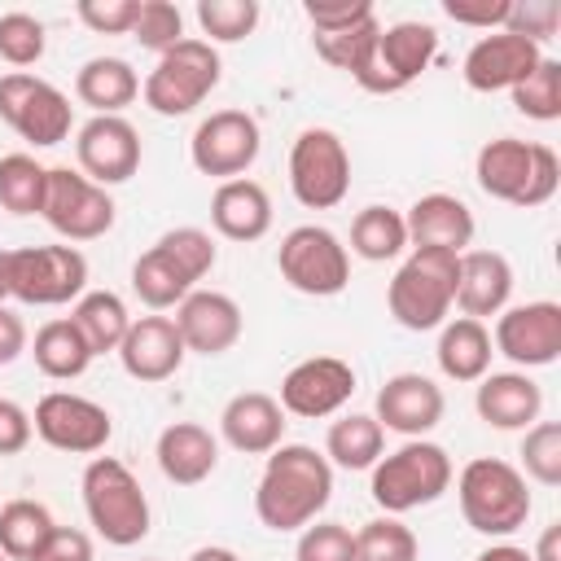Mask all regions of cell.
<instances>
[{
    "instance_id": "6da1fadb",
    "label": "cell",
    "mask_w": 561,
    "mask_h": 561,
    "mask_svg": "<svg viewBox=\"0 0 561 561\" xmlns=\"http://www.w3.org/2000/svg\"><path fill=\"white\" fill-rule=\"evenodd\" d=\"M333 500V465L307 443H280L254 486V513L267 530L289 535L311 526Z\"/></svg>"
},
{
    "instance_id": "7a4b0ae2",
    "label": "cell",
    "mask_w": 561,
    "mask_h": 561,
    "mask_svg": "<svg viewBox=\"0 0 561 561\" xmlns=\"http://www.w3.org/2000/svg\"><path fill=\"white\" fill-rule=\"evenodd\" d=\"M473 180L486 197L508 202L517 210H535L552 202L561 184V162L552 145L539 140H517V136H495L478 149L473 158Z\"/></svg>"
},
{
    "instance_id": "3957f363",
    "label": "cell",
    "mask_w": 561,
    "mask_h": 561,
    "mask_svg": "<svg viewBox=\"0 0 561 561\" xmlns=\"http://www.w3.org/2000/svg\"><path fill=\"white\" fill-rule=\"evenodd\" d=\"M456 500L465 522L486 539H508L530 517V486L517 465L500 456H478L456 473Z\"/></svg>"
},
{
    "instance_id": "277c9868",
    "label": "cell",
    "mask_w": 561,
    "mask_h": 561,
    "mask_svg": "<svg viewBox=\"0 0 561 561\" xmlns=\"http://www.w3.org/2000/svg\"><path fill=\"white\" fill-rule=\"evenodd\" d=\"M79 491H83L88 526L105 543L131 548L149 535V495L118 456H92L79 478Z\"/></svg>"
},
{
    "instance_id": "5b68a950",
    "label": "cell",
    "mask_w": 561,
    "mask_h": 561,
    "mask_svg": "<svg viewBox=\"0 0 561 561\" xmlns=\"http://www.w3.org/2000/svg\"><path fill=\"white\" fill-rule=\"evenodd\" d=\"M456 469H451V456L447 447L430 443V438H408L399 451H386L377 465H373V504L390 517L399 513H412L421 504H434L447 495Z\"/></svg>"
},
{
    "instance_id": "8992f818",
    "label": "cell",
    "mask_w": 561,
    "mask_h": 561,
    "mask_svg": "<svg viewBox=\"0 0 561 561\" xmlns=\"http://www.w3.org/2000/svg\"><path fill=\"white\" fill-rule=\"evenodd\" d=\"M456 263L460 254H447V250H412L386 285V307L394 324L412 333L443 329L456 302Z\"/></svg>"
},
{
    "instance_id": "52a82bcc",
    "label": "cell",
    "mask_w": 561,
    "mask_h": 561,
    "mask_svg": "<svg viewBox=\"0 0 561 561\" xmlns=\"http://www.w3.org/2000/svg\"><path fill=\"white\" fill-rule=\"evenodd\" d=\"M219 53L215 44L197 39V35H184L175 48H167L158 57V66L145 75L140 83V96L153 114L162 118H180V114H193L215 88H219Z\"/></svg>"
},
{
    "instance_id": "ba28073f",
    "label": "cell",
    "mask_w": 561,
    "mask_h": 561,
    "mask_svg": "<svg viewBox=\"0 0 561 561\" xmlns=\"http://www.w3.org/2000/svg\"><path fill=\"white\" fill-rule=\"evenodd\" d=\"M289 188L307 210H333L351 193V153L333 127H302L289 145Z\"/></svg>"
},
{
    "instance_id": "9c48e42d",
    "label": "cell",
    "mask_w": 561,
    "mask_h": 561,
    "mask_svg": "<svg viewBox=\"0 0 561 561\" xmlns=\"http://www.w3.org/2000/svg\"><path fill=\"white\" fill-rule=\"evenodd\" d=\"M276 267L280 280L307 298H333L346 289L351 280V254L342 245V237L324 224H298L280 237L276 250Z\"/></svg>"
},
{
    "instance_id": "30bf717a",
    "label": "cell",
    "mask_w": 561,
    "mask_h": 561,
    "mask_svg": "<svg viewBox=\"0 0 561 561\" xmlns=\"http://www.w3.org/2000/svg\"><path fill=\"white\" fill-rule=\"evenodd\" d=\"M0 118L35 149H53L70 136L75 110L57 83H48L31 70H9V75H0Z\"/></svg>"
},
{
    "instance_id": "8fae6325",
    "label": "cell",
    "mask_w": 561,
    "mask_h": 561,
    "mask_svg": "<svg viewBox=\"0 0 561 561\" xmlns=\"http://www.w3.org/2000/svg\"><path fill=\"white\" fill-rule=\"evenodd\" d=\"M44 224L66 241H96L114 228V197L110 188L92 184L83 171L48 167V193H44Z\"/></svg>"
},
{
    "instance_id": "7c38bea8",
    "label": "cell",
    "mask_w": 561,
    "mask_h": 561,
    "mask_svg": "<svg viewBox=\"0 0 561 561\" xmlns=\"http://www.w3.org/2000/svg\"><path fill=\"white\" fill-rule=\"evenodd\" d=\"M434 57H438V31L430 22H394V26H381L373 61L355 75V83L373 96H390L412 88Z\"/></svg>"
},
{
    "instance_id": "4fadbf2b",
    "label": "cell",
    "mask_w": 561,
    "mask_h": 561,
    "mask_svg": "<svg viewBox=\"0 0 561 561\" xmlns=\"http://www.w3.org/2000/svg\"><path fill=\"white\" fill-rule=\"evenodd\" d=\"M88 294V259L75 245L13 250V298L26 307H61Z\"/></svg>"
},
{
    "instance_id": "5bb4252c",
    "label": "cell",
    "mask_w": 561,
    "mask_h": 561,
    "mask_svg": "<svg viewBox=\"0 0 561 561\" xmlns=\"http://www.w3.org/2000/svg\"><path fill=\"white\" fill-rule=\"evenodd\" d=\"M263 149V131H259V118L245 114V110H215L206 114L197 127H193V140H188V158L202 175H215L219 184L224 180H241L254 158Z\"/></svg>"
},
{
    "instance_id": "9a60e30c",
    "label": "cell",
    "mask_w": 561,
    "mask_h": 561,
    "mask_svg": "<svg viewBox=\"0 0 561 561\" xmlns=\"http://www.w3.org/2000/svg\"><path fill=\"white\" fill-rule=\"evenodd\" d=\"M31 430L53 451L96 456L114 438V416L96 399H83V394H70V390H48L31 412Z\"/></svg>"
},
{
    "instance_id": "2e32d148",
    "label": "cell",
    "mask_w": 561,
    "mask_h": 561,
    "mask_svg": "<svg viewBox=\"0 0 561 561\" xmlns=\"http://www.w3.org/2000/svg\"><path fill=\"white\" fill-rule=\"evenodd\" d=\"M491 346H495V355L513 359L522 373L557 364V355H561V302L539 298V302L504 307L495 316Z\"/></svg>"
},
{
    "instance_id": "e0dca14e",
    "label": "cell",
    "mask_w": 561,
    "mask_h": 561,
    "mask_svg": "<svg viewBox=\"0 0 561 561\" xmlns=\"http://www.w3.org/2000/svg\"><path fill=\"white\" fill-rule=\"evenodd\" d=\"M351 394H355V368L337 355H311L280 377L276 403L285 408V416L320 421V416L342 412L351 403Z\"/></svg>"
},
{
    "instance_id": "ac0fdd59",
    "label": "cell",
    "mask_w": 561,
    "mask_h": 561,
    "mask_svg": "<svg viewBox=\"0 0 561 561\" xmlns=\"http://www.w3.org/2000/svg\"><path fill=\"white\" fill-rule=\"evenodd\" d=\"M75 158L92 184H127L140 171V131L123 114H92L75 136Z\"/></svg>"
},
{
    "instance_id": "d6986e66",
    "label": "cell",
    "mask_w": 561,
    "mask_h": 561,
    "mask_svg": "<svg viewBox=\"0 0 561 561\" xmlns=\"http://www.w3.org/2000/svg\"><path fill=\"white\" fill-rule=\"evenodd\" d=\"M447 412L443 386H434L425 373H394L386 377V386L377 390V425L403 438H425Z\"/></svg>"
},
{
    "instance_id": "ffe728a7",
    "label": "cell",
    "mask_w": 561,
    "mask_h": 561,
    "mask_svg": "<svg viewBox=\"0 0 561 561\" xmlns=\"http://www.w3.org/2000/svg\"><path fill=\"white\" fill-rule=\"evenodd\" d=\"M539 61H543L539 44H530L522 35H508V31H495V35H482L465 53L460 75L473 92H513Z\"/></svg>"
},
{
    "instance_id": "44dd1931",
    "label": "cell",
    "mask_w": 561,
    "mask_h": 561,
    "mask_svg": "<svg viewBox=\"0 0 561 561\" xmlns=\"http://www.w3.org/2000/svg\"><path fill=\"white\" fill-rule=\"evenodd\" d=\"M175 329L184 337V351L193 355H224L241 342V307L237 298L219 294V289H193L180 307H175Z\"/></svg>"
},
{
    "instance_id": "7402d4cb",
    "label": "cell",
    "mask_w": 561,
    "mask_h": 561,
    "mask_svg": "<svg viewBox=\"0 0 561 561\" xmlns=\"http://www.w3.org/2000/svg\"><path fill=\"white\" fill-rule=\"evenodd\" d=\"M184 355L188 351H184V337H180L171 316H140V320H131V329H127V337L118 346L123 373L145 381V386H158V381L175 377Z\"/></svg>"
},
{
    "instance_id": "603a6c76",
    "label": "cell",
    "mask_w": 561,
    "mask_h": 561,
    "mask_svg": "<svg viewBox=\"0 0 561 561\" xmlns=\"http://www.w3.org/2000/svg\"><path fill=\"white\" fill-rule=\"evenodd\" d=\"M408 224V245L412 250H447V254H465L473 245V210L456 197V193H425L408 206L403 215Z\"/></svg>"
},
{
    "instance_id": "cb8c5ba5",
    "label": "cell",
    "mask_w": 561,
    "mask_h": 561,
    "mask_svg": "<svg viewBox=\"0 0 561 561\" xmlns=\"http://www.w3.org/2000/svg\"><path fill=\"white\" fill-rule=\"evenodd\" d=\"M285 408L263 390H241L219 412V434L241 456H267L285 443Z\"/></svg>"
},
{
    "instance_id": "d4e9b609",
    "label": "cell",
    "mask_w": 561,
    "mask_h": 561,
    "mask_svg": "<svg viewBox=\"0 0 561 561\" xmlns=\"http://www.w3.org/2000/svg\"><path fill=\"white\" fill-rule=\"evenodd\" d=\"M513 298V263L500 250H465L456 263V302L460 316L486 320L500 316Z\"/></svg>"
},
{
    "instance_id": "484cf974",
    "label": "cell",
    "mask_w": 561,
    "mask_h": 561,
    "mask_svg": "<svg viewBox=\"0 0 561 561\" xmlns=\"http://www.w3.org/2000/svg\"><path fill=\"white\" fill-rule=\"evenodd\" d=\"M473 408L491 430H530L543 412V390L530 373H486L473 390Z\"/></svg>"
},
{
    "instance_id": "4316f807",
    "label": "cell",
    "mask_w": 561,
    "mask_h": 561,
    "mask_svg": "<svg viewBox=\"0 0 561 561\" xmlns=\"http://www.w3.org/2000/svg\"><path fill=\"white\" fill-rule=\"evenodd\" d=\"M153 456H158V469H162L167 482H175V486H197V482H206V478L215 473V465H219V438H215L206 425H197V421H175V425H167V430L158 434Z\"/></svg>"
},
{
    "instance_id": "83f0119b",
    "label": "cell",
    "mask_w": 561,
    "mask_h": 561,
    "mask_svg": "<svg viewBox=\"0 0 561 561\" xmlns=\"http://www.w3.org/2000/svg\"><path fill=\"white\" fill-rule=\"evenodd\" d=\"M210 224L228 241H259L272 228V197L259 180H224L210 197Z\"/></svg>"
},
{
    "instance_id": "f1b7e54d",
    "label": "cell",
    "mask_w": 561,
    "mask_h": 561,
    "mask_svg": "<svg viewBox=\"0 0 561 561\" xmlns=\"http://www.w3.org/2000/svg\"><path fill=\"white\" fill-rule=\"evenodd\" d=\"M491 355H495V346H491V329L482 320H469V316L443 320L434 359L447 381H482L491 373Z\"/></svg>"
},
{
    "instance_id": "f546056e",
    "label": "cell",
    "mask_w": 561,
    "mask_h": 561,
    "mask_svg": "<svg viewBox=\"0 0 561 561\" xmlns=\"http://www.w3.org/2000/svg\"><path fill=\"white\" fill-rule=\"evenodd\" d=\"M75 96L92 114H123L140 96V75L123 57H88L75 75Z\"/></svg>"
},
{
    "instance_id": "4dcf8cb0",
    "label": "cell",
    "mask_w": 561,
    "mask_h": 561,
    "mask_svg": "<svg viewBox=\"0 0 561 561\" xmlns=\"http://www.w3.org/2000/svg\"><path fill=\"white\" fill-rule=\"evenodd\" d=\"M31 355H35V368H39L44 377H53V381H75V377H83L88 364L96 359L70 316H57V320L39 324V329H35V342H31Z\"/></svg>"
},
{
    "instance_id": "1f68e13d",
    "label": "cell",
    "mask_w": 561,
    "mask_h": 561,
    "mask_svg": "<svg viewBox=\"0 0 561 561\" xmlns=\"http://www.w3.org/2000/svg\"><path fill=\"white\" fill-rule=\"evenodd\" d=\"M70 320L83 333V342L92 346V355H110V351L118 355V346L131 329V311L114 289H88L83 298H75Z\"/></svg>"
},
{
    "instance_id": "d6a6232c",
    "label": "cell",
    "mask_w": 561,
    "mask_h": 561,
    "mask_svg": "<svg viewBox=\"0 0 561 561\" xmlns=\"http://www.w3.org/2000/svg\"><path fill=\"white\" fill-rule=\"evenodd\" d=\"M386 456V430L368 412H346L324 434V460L337 469H373Z\"/></svg>"
},
{
    "instance_id": "836d02e7",
    "label": "cell",
    "mask_w": 561,
    "mask_h": 561,
    "mask_svg": "<svg viewBox=\"0 0 561 561\" xmlns=\"http://www.w3.org/2000/svg\"><path fill=\"white\" fill-rule=\"evenodd\" d=\"M131 289L136 298L149 307V311H167V307H180L197 285L175 267V259L153 241L136 263H131Z\"/></svg>"
},
{
    "instance_id": "e575fe53",
    "label": "cell",
    "mask_w": 561,
    "mask_h": 561,
    "mask_svg": "<svg viewBox=\"0 0 561 561\" xmlns=\"http://www.w3.org/2000/svg\"><path fill=\"white\" fill-rule=\"evenodd\" d=\"M351 250L368 263H386V259H399L408 250V224L394 206H364L355 219H351Z\"/></svg>"
},
{
    "instance_id": "d590c367",
    "label": "cell",
    "mask_w": 561,
    "mask_h": 561,
    "mask_svg": "<svg viewBox=\"0 0 561 561\" xmlns=\"http://www.w3.org/2000/svg\"><path fill=\"white\" fill-rule=\"evenodd\" d=\"M53 513L39 500H9L0 504V552L9 561H31L39 543L53 535Z\"/></svg>"
},
{
    "instance_id": "8d00e7d4",
    "label": "cell",
    "mask_w": 561,
    "mask_h": 561,
    "mask_svg": "<svg viewBox=\"0 0 561 561\" xmlns=\"http://www.w3.org/2000/svg\"><path fill=\"white\" fill-rule=\"evenodd\" d=\"M48 193V167L31 153H4L0 158V206L9 215H39Z\"/></svg>"
},
{
    "instance_id": "74e56055",
    "label": "cell",
    "mask_w": 561,
    "mask_h": 561,
    "mask_svg": "<svg viewBox=\"0 0 561 561\" xmlns=\"http://www.w3.org/2000/svg\"><path fill=\"white\" fill-rule=\"evenodd\" d=\"M259 18V0H197V26L206 44H241L245 35H254Z\"/></svg>"
},
{
    "instance_id": "f35d334b",
    "label": "cell",
    "mask_w": 561,
    "mask_h": 561,
    "mask_svg": "<svg viewBox=\"0 0 561 561\" xmlns=\"http://www.w3.org/2000/svg\"><path fill=\"white\" fill-rule=\"evenodd\" d=\"M421 543L399 517H373L355 530V561H416Z\"/></svg>"
},
{
    "instance_id": "ab89813d",
    "label": "cell",
    "mask_w": 561,
    "mask_h": 561,
    "mask_svg": "<svg viewBox=\"0 0 561 561\" xmlns=\"http://www.w3.org/2000/svg\"><path fill=\"white\" fill-rule=\"evenodd\" d=\"M513 105H517V114H526L535 123H557L561 118V61L557 57H543L513 88Z\"/></svg>"
},
{
    "instance_id": "60d3db41",
    "label": "cell",
    "mask_w": 561,
    "mask_h": 561,
    "mask_svg": "<svg viewBox=\"0 0 561 561\" xmlns=\"http://www.w3.org/2000/svg\"><path fill=\"white\" fill-rule=\"evenodd\" d=\"M377 35H381V22L368 18V22H359V26H351V31H337V35H311V44H316V53H320L333 70H346V75L355 79V75L373 61Z\"/></svg>"
},
{
    "instance_id": "b9f144b4",
    "label": "cell",
    "mask_w": 561,
    "mask_h": 561,
    "mask_svg": "<svg viewBox=\"0 0 561 561\" xmlns=\"http://www.w3.org/2000/svg\"><path fill=\"white\" fill-rule=\"evenodd\" d=\"M522 478L539 486H561V425L535 421L522 438Z\"/></svg>"
},
{
    "instance_id": "7bdbcfd3",
    "label": "cell",
    "mask_w": 561,
    "mask_h": 561,
    "mask_svg": "<svg viewBox=\"0 0 561 561\" xmlns=\"http://www.w3.org/2000/svg\"><path fill=\"white\" fill-rule=\"evenodd\" d=\"M48 48V35H44V22L35 13H0V57L13 66V70H26L44 57Z\"/></svg>"
},
{
    "instance_id": "ee69618b",
    "label": "cell",
    "mask_w": 561,
    "mask_h": 561,
    "mask_svg": "<svg viewBox=\"0 0 561 561\" xmlns=\"http://www.w3.org/2000/svg\"><path fill=\"white\" fill-rule=\"evenodd\" d=\"M131 39L140 48L158 53V57L167 48H175L184 39V13H180V4H171V0H140V13L131 22Z\"/></svg>"
},
{
    "instance_id": "f6af8a7d",
    "label": "cell",
    "mask_w": 561,
    "mask_h": 561,
    "mask_svg": "<svg viewBox=\"0 0 561 561\" xmlns=\"http://www.w3.org/2000/svg\"><path fill=\"white\" fill-rule=\"evenodd\" d=\"M158 245L175 259V267L197 285L210 267H215V259H219V250H215V237L206 232V228H193V224H184V228H171V232H162L158 237Z\"/></svg>"
},
{
    "instance_id": "bcb514c9",
    "label": "cell",
    "mask_w": 561,
    "mask_h": 561,
    "mask_svg": "<svg viewBox=\"0 0 561 561\" xmlns=\"http://www.w3.org/2000/svg\"><path fill=\"white\" fill-rule=\"evenodd\" d=\"M294 561H355V530L342 522H311L298 530Z\"/></svg>"
},
{
    "instance_id": "7dc6e473",
    "label": "cell",
    "mask_w": 561,
    "mask_h": 561,
    "mask_svg": "<svg viewBox=\"0 0 561 561\" xmlns=\"http://www.w3.org/2000/svg\"><path fill=\"white\" fill-rule=\"evenodd\" d=\"M561 26V4L557 0H508V13H504V26L508 35H522L530 44H548Z\"/></svg>"
},
{
    "instance_id": "c3c4849f",
    "label": "cell",
    "mask_w": 561,
    "mask_h": 561,
    "mask_svg": "<svg viewBox=\"0 0 561 561\" xmlns=\"http://www.w3.org/2000/svg\"><path fill=\"white\" fill-rule=\"evenodd\" d=\"M302 13L311 22V35H337V31H351L368 18H377V9L368 0H307Z\"/></svg>"
},
{
    "instance_id": "681fc988",
    "label": "cell",
    "mask_w": 561,
    "mask_h": 561,
    "mask_svg": "<svg viewBox=\"0 0 561 561\" xmlns=\"http://www.w3.org/2000/svg\"><path fill=\"white\" fill-rule=\"evenodd\" d=\"M79 22L96 35H131L140 0H79Z\"/></svg>"
},
{
    "instance_id": "f907efd6",
    "label": "cell",
    "mask_w": 561,
    "mask_h": 561,
    "mask_svg": "<svg viewBox=\"0 0 561 561\" xmlns=\"http://www.w3.org/2000/svg\"><path fill=\"white\" fill-rule=\"evenodd\" d=\"M31 561H96V552H92L88 530H79V526H53V535L39 543V552Z\"/></svg>"
},
{
    "instance_id": "816d5d0a",
    "label": "cell",
    "mask_w": 561,
    "mask_h": 561,
    "mask_svg": "<svg viewBox=\"0 0 561 561\" xmlns=\"http://www.w3.org/2000/svg\"><path fill=\"white\" fill-rule=\"evenodd\" d=\"M443 13L460 26H478V31H491V26H504V13H508V0H443Z\"/></svg>"
},
{
    "instance_id": "f5cc1de1",
    "label": "cell",
    "mask_w": 561,
    "mask_h": 561,
    "mask_svg": "<svg viewBox=\"0 0 561 561\" xmlns=\"http://www.w3.org/2000/svg\"><path fill=\"white\" fill-rule=\"evenodd\" d=\"M31 412L18 408L13 399H0V456H18L31 443Z\"/></svg>"
},
{
    "instance_id": "db71d44e",
    "label": "cell",
    "mask_w": 561,
    "mask_h": 561,
    "mask_svg": "<svg viewBox=\"0 0 561 561\" xmlns=\"http://www.w3.org/2000/svg\"><path fill=\"white\" fill-rule=\"evenodd\" d=\"M22 351H26V324H22V316H18V311L0 307V368H4V364H13Z\"/></svg>"
},
{
    "instance_id": "11a10c76",
    "label": "cell",
    "mask_w": 561,
    "mask_h": 561,
    "mask_svg": "<svg viewBox=\"0 0 561 561\" xmlns=\"http://www.w3.org/2000/svg\"><path fill=\"white\" fill-rule=\"evenodd\" d=\"M530 561H561V522H548V526H543V535H539Z\"/></svg>"
},
{
    "instance_id": "9f6ffc18",
    "label": "cell",
    "mask_w": 561,
    "mask_h": 561,
    "mask_svg": "<svg viewBox=\"0 0 561 561\" xmlns=\"http://www.w3.org/2000/svg\"><path fill=\"white\" fill-rule=\"evenodd\" d=\"M473 561H530V552H526V548H517V543H508V539H500V543L482 548Z\"/></svg>"
},
{
    "instance_id": "6f0895ef",
    "label": "cell",
    "mask_w": 561,
    "mask_h": 561,
    "mask_svg": "<svg viewBox=\"0 0 561 561\" xmlns=\"http://www.w3.org/2000/svg\"><path fill=\"white\" fill-rule=\"evenodd\" d=\"M188 561H241V557L232 548H224V543H202V548L188 552Z\"/></svg>"
},
{
    "instance_id": "680465c9",
    "label": "cell",
    "mask_w": 561,
    "mask_h": 561,
    "mask_svg": "<svg viewBox=\"0 0 561 561\" xmlns=\"http://www.w3.org/2000/svg\"><path fill=\"white\" fill-rule=\"evenodd\" d=\"M13 298V250H0V307Z\"/></svg>"
},
{
    "instance_id": "91938a15",
    "label": "cell",
    "mask_w": 561,
    "mask_h": 561,
    "mask_svg": "<svg viewBox=\"0 0 561 561\" xmlns=\"http://www.w3.org/2000/svg\"><path fill=\"white\" fill-rule=\"evenodd\" d=\"M0 561H9V557H4V552H0Z\"/></svg>"
}]
</instances>
